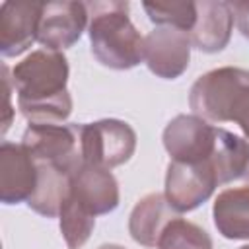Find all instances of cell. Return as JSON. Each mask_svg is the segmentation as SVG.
I'll list each match as a JSON object with an SVG mask.
<instances>
[{
	"instance_id": "1",
	"label": "cell",
	"mask_w": 249,
	"mask_h": 249,
	"mask_svg": "<svg viewBox=\"0 0 249 249\" xmlns=\"http://www.w3.org/2000/svg\"><path fill=\"white\" fill-rule=\"evenodd\" d=\"M68 62L62 53L39 49L14 66L18 105L31 124H62L72 111L66 91Z\"/></svg>"
},
{
	"instance_id": "2",
	"label": "cell",
	"mask_w": 249,
	"mask_h": 249,
	"mask_svg": "<svg viewBox=\"0 0 249 249\" xmlns=\"http://www.w3.org/2000/svg\"><path fill=\"white\" fill-rule=\"evenodd\" d=\"M196 117L210 123H235L249 138V72L224 66L200 76L189 95Z\"/></svg>"
},
{
	"instance_id": "3",
	"label": "cell",
	"mask_w": 249,
	"mask_h": 249,
	"mask_svg": "<svg viewBox=\"0 0 249 249\" xmlns=\"http://www.w3.org/2000/svg\"><path fill=\"white\" fill-rule=\"evenodd\" d=\"M86 6L91 18V53L101 64L126 70L144 60V37L128 19L126 2H93Z\"/></svg>"
},
{
	"instance_id": "4",
	"label": "cell",
	"mask_w": 249,
	"mask_h": 249,
	"mask_svg": "<svg viewBox=\"0 0 249 249\" xmlns=\"http://www.w3.org/2000/svg\"><path fill=\"white\" fill-rule=\"evenodd\" d=\"M21 144L37 163L54 165L70 175L84 165L82 124H29Z\"/></svg>"
},
{
	"instance_id": "5",
	"label": "cell",
	"mask_w": 249,
	"mask_h": 249,
	"mask_svg": "<svg viewBox=\"0 0 249 249\" xmlns=\"http://www.w3.org/2000/svg\"><path fill=\"white\" fill-rule=\"evenodd\" d=\"M136 146L134 130L115 119L82 124V158L84 163L111 169L124 163Z\"/></svg>"
},
{
	"instance_id": "6",
	"label": "cell",
	"mask_w": 249,
	"mask_h": 249,
	"mask_svg": "<svg viewBox=\"0 0 249 249\" xmlns=\"http://www.w3.org/2000/svg\"><path fill=\"white\" fill-rule=\"evenodd\" d=\"M218 179L212 167V161L183 163L169 161L165 175V198L177 212H189L204 202L214 189Z\"/></svg>"
},
{
	"instance_id": "7",
	"label": "cell",
	"mask_w": 249,
	"mask_h": 249,
	"mask_svg": "<svg viewBox=\"0 0 249 249\" xmlns=\"http://www.w3.org/2000/svg\"><path fill=\"white\" fill-rule=\"evenodd\" d=\"M216 130L196 115H179L163 130V146L171 161L198 163L210 160L216 146Z\"/></svg>"
},
{
	"instance_id": "8",
	"label": "cell",
	"mask_w": 249,
	"mask_h": 249,
	"mask_svg": "<svg viewBox=\"0 0 249 249\" xmlns=\"http://www.w3.org/2000/svg\"><path fill=\"white\" fill-rule=\"evenodd\" d=\"M88 6L82 2L43 4L37 41L49 51H58L76 43L88 23Z\"/></svg>"
},
{
	"instance_id": "9",
	"label": "cell",
	"mask_w": 249,
	"mask_h": 249,
	"mask_svg": "<svg viewBox=\"0 0 249 249\" xmlns=\"http://www.w3.org/2000/svg\"><path fill=\"white\" fill-rule=\"evenodd\" d=\"M191 56V41L185 31L158 27L144 37V62L160 76L173 80L185 72Z\"/></svg>"
},
{
	"instance_id": "10",
	"label": "cell",
	"mask_w": 249,
	"mask_h": 249,
	"mask_svg": "<svg viewBox=\"0 0 249 249\" xmlns=\"http://www.w3.org/2000/svg\"><path fill=\"white\" fill-rule=\"evenodd\" d=\"M43 2H4L0 10V49L16 56L37 41Z\"/></svg>"
},
{
	"instance_id": "11",
	"label": "cell",
	"mask_w": 249,
	"mask_h": 249,
	"mask_svg": "<svg viewBox=\"0 0 249 249\" xmlns=\"http://www.w3.org/2000/svg\"><path fill=\"white\" fill-rule=\"evenodd\" d=\"M39 167L23 144L4 142L0 150V189L6 204L29 200L37 187Z\"/></svg>"
},
{
	"instance_id": "12",
	"label": "cell",
	"mask_w": 249,
	"mask_h": 249,
	"mask_svg": "<svg viewBox=\"0 0 249 249\" xmlns=\"http://www.w3.org/2000/svg\"><path fill=\"white\" fill-rule=\"evenodd\" d=\"M70 195L91 216L107 214L119 204V187L109 169L84 163L70 175Z\"/></svg>"
},
{
	"instance_id": "13",
	"label": "cell",
	"mask_w": 249,
	"mask_h": 249,
	"mask_svg": "<svg viewBox=\"0 0 249 249\" xmlns=\"http://www.w3.org/2000/svg\"><path fill=\"white\" fill-rule=\"evenodd\" d=\"M231 27L233 14L228 2H196V21L187 35L198 51L218 53L228 45Z\"/></svg>"
},
{
	"instance_id": "14",
	"label": "cell",
	"mask_w": 249,
	"mask_h": 249,
	"mask_svg": "<svg viewBox=\"0 0 249 249\" xmlns=\"http://www.w3.org/2000/svg\"><path fill=\"white\" fill-rule=\"evenodd\" d=\"M175 216H179V212L167 202L165 195L152 193L142 200H138V204L134 206L128 222L130 235L140 245L156 247L163 228Z\"/></svg>"
},
{
	"instance_id": "15",
	"label": "cell",
	"mask_w": 249,
	"mask_h": 249,
	"mask_svg": "<svg viewBox=\"0 0 249 249\" xmlns=\"http://www.w3.org/2000/svg\"><path fill=\"white\" fill-rule=\"evenodd\" d=\"M214 224L228 239H249V187L226 189L216 196Z\"/></svg>"
},
{
	"instance_id": "16",
	"label": "cell",
	"mask_w": 249,
	"mask_h": 249,
	"mask_svg": "<svg viewBox=\"0 0 249 249\" xmlns=\"http://www.w3.org/2000/svg\"><path fill=\"white\" fill-rule=\"evenodd\" d=\"M218 185L230 183L245 175L249 165V138H241L230 130H216V146L210 156Z\"/></svg>"
},
{
	"instance_id": "17",
	"label": "cell",
	"mask_w": 249,
	"mask_h": 249,
	"mask_svg": "<svg viewBox=\"0 0 249 249\" xmlns=\"http://www.w3.org/2000/svg\"><path fill=\"white\" fill-rule=\"evenodd\" d=\"M37 167H39L37 187L29 196L27 204L35 212L53 218L60 214L62 202L70 193V173L49 163H37Z\"/></svg>"
},
{
	"instance_id": "18",
	"label": "cell",
	"mask_w": 249,
	"mask_h": 249,
	"mask_svg": "<svg viewBox=\"0 0 249 249\" xmlns=\"http://www.w3.org/2000/svg\"><path fill=\"white\" fill-rule=\"evenodd\" d=\"M58 216H60V231L64 235L66 245L70 249L82 247L95 226V216H91L84 206H80L70 193L64 198Z\"/></svg>"
},
{
	"instance_id": "19",
	"label": "cell",
	"mask_w": 249,
	"mask_h": 249,
	"mask_svg": "<svg viewBox=\"0 0 249 249\" xmlns=\"http://www.w3.org/2000/svg\"><path fill=\"white\" fill-rule=\"evenodd\" d=\"M158 249H212L210 235L193 222L175 216L161 231Z\"/></svg>"
},
{
	"instance_id": "20",
	"label": "cell",
	"mask_w": 249,
	"mask_h": 249,
	"mask_svg": "<svg viewBox=\"0 0 249 249\" xmlns=\"http://www.w3.org/2000/svg\"><path fill=\"white\" fill-rule=\"evenodd\" d=\"M144 10L154 23L185 33L196 21V2H144Z\"/></svg>"
},
{
	"instance_id": "21",
	"label": "cell",
	"mask_w": 249,
	"mask_h": 249,
	"mask_svg": "<svg viewBox=\"0 0 249 249\" xmlns=\"http://www.w3.org/2000/svg\"><path fill=\"white\" fill-rule=\"evenodd\" d=\"M233 14V21L243 37L249 39V2H228Z\"/></svg>"
},
{
	"instance_id": "22",
	"label": "cell",
	"mask_w": 249,
	"mask_h": 249,
	"mask_svg": "<svg viewBox=\"0 0 249 249\" xmlns=\"http://www.w3.org/2000/svg\"><path fill=\"white\" fill-rule=\"evenodd\" d=\"M99 249H123V247H119V245H103Z\"/></svg>"
},
{
	"instance_id": "23",
	"label": "cell",
	"mask_w": 249,
	"mask_h": 249,
	"mask_svg": "<svg viewBox=\"0 0 249 249\" xmlns=\"http://www.w3.org/2000/svg\"><path fill=\"white\" fill-rule=\"evenodd\" d=\"M243 179L249 183V165H247V171H245V175H243Z\"/></svg>"
},
{
	"instance_id": "24",
	"label": "cell",
	"mask_w": 249,
	"mask_h": 249,
	"mask_svg": "<svg viewBox=\"0 0 249 249\" xmlns=\"http://www.w3.org/2000/svg\"><path fill=\"white\" fill-rule=\"evenodd\" d=\"M239 249H249V245H243V247H239Z\"/></svg>"
}]
</instances>
